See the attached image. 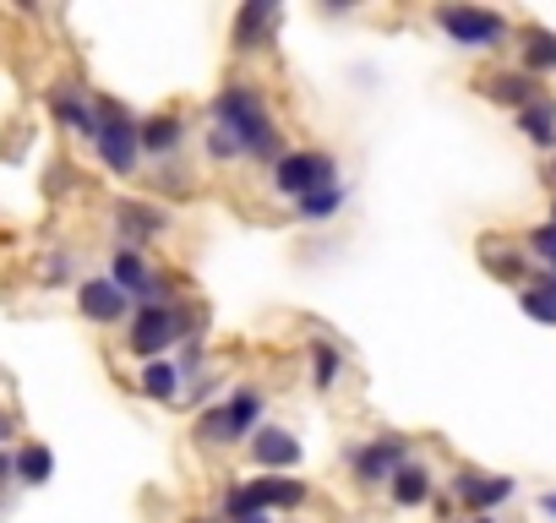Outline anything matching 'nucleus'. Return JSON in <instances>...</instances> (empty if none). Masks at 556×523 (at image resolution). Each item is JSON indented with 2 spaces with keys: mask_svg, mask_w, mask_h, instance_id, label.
<instances>
[{
  "mask_svg": "<svg viewBox=\"0 0 556 523\" xmlns=\"http://www.w3.org/2000/svg\"><path fill=\"white\" fill-rule=\"evenodd\" d=\"M207 126H218V131L240 148V158L267 164V169L290 153L285 126H278V115H273L262 82H245V77H229V82L207 99Z\"/></svg>",
  "mask_w": 556,
  "mask_h": 523,
  "instance_id": "f257e3e1",
  "label": "nucleus"
},
{
  "mask_svg": "<svg viewBox=\"0 0 556 523\" xmlns=\"http://www.w3.org/2000/svg\"><path fill=\"white\" fill-rule=\"evenodd\" d=\"M202 333V311L191 301H164V306H137L126 322V355L131 360H169V349H180L186 339Z\"/></svg>",
  "mask_w": 556,
  "mask_h": 523,
  "instance_id": "f03ea898",
  "label": "nucleus"
},
{
  "mask_svg": "<svg viewBox=\"0 0 556 523\" xmlns=\"http://www.w3.org/2000/svg\"><path fill=\"white\" fill-rule=\"evenodd\" d=\"M262 414H267V393H262V387H251V382H240V387H229V398H224V404L197 409L191 436H197V447L229 452V447H245V442L262 431Z\"/></svg>",
  "mask_w": 556,
  "mask_h": 523,
  "instance_id": "7ed1b4c3",
  "label": "nucleus"
},
{
  "mask_svg": "<svg viewBox=\"0 0 556 523\" xmlns=\"http://www.w3.org/2000/svg\"><path fill=\"white\" fill-rule=\"evenodd\" d=\"M312 501V485L295 480V474H256V480H235L218 501V523H240V518H256V512H295Z\"/></svg>",
  "mask_w": 556,
  "mask_h": 523,
  "instance_id": "20e7f679",
  "label": "nucleus"
},
{
  "mask_svg": "<svg viewBox=\"0 0 556 523\" xmlns=\"http://www.w3.org/2000/svg\"><path fill=\"white\" fill-rule=\"evenodd\" d=\"M431 23L447 34V44L475 50V55L513 44V17H502V12H491V7H464V0H447V7L431 12Z\"/></svg>",
  "mask_w": 556,
  "mask_h": 523,
  "instance_id": "39448f33",
  "label": "nucleus"
},
{
  "mask_svg": "<svg viewBox=\"0 0 556 523\" xmlns=\"http://www.w3.org/2000/svg\"><path fill=\"white\" fill-rule=\"evenodd\" d=\"M93 153H99V164H104L110 175L131 180L137 164H142V120H137L126 104L99 99V137H93Z\"/></svg>",
  "mask_w": 556,
  "mask_h": 523,
  "instance_id": "423d86ee",
  "label": "nucleus"
},
{
  "mask_svg": "<svg viewBox=\"0 0 556 523\" xmlns=\"http://www.w3.org/2000/svg\"><path fill=\"white\" fill-rule=\"evenodd\" d=\"M267 186H273V196L301 202V196H312V191H323V186H339V158H333L328 148H290L285 158L273 164Z\"/></svg>",
  "mask_w": 556,
  "mask_h": 523,
  "instance_id": "0eeeda50",
  "label": "nucleus"
},
{
  "mask_svg": "<svg viewBox=\"0 0 556 523\" xmlns=\"http://www.w3.org/2000/svg\"><path fill=\"white\" fill-rule=\"evenodd\" d=\"M409 458H415L409 436L382 431V436H371V442L350 447V474H355V485H366V490H388V485H393V474H399Z\"/></svg>",
  "mask_w": 556,
  "mask_h": 523,
  "instance_id": "6e6552de",
  "label": "nucleus"
},
{
  "mask_svg": "<svg viewBox=\"0 0 556 523\" xmlns=\"http://www.w3.org/2000/svg\"><path fill=\"white\" fill-rule=\"evenodd\" d=\"M110 279L131 295V306H164V301H175V284L159 279V268H153L142 251H131V245H115V256H110Z\"/></svg>",
  "mask_w": 556,
  "mask_h": 523,
  "instance_id": "1a4fd4ad",
  "label": "nucleus"
},
{
  "mask_svg": "<svg viewBox=\"0 0 556 523\" xmlns=\"http://www.w3.org/2000/svg\"><path fill=\"white\" fill-rule=\"evenodd\" d=\"M131 295L104 273V279H83L77 284V317L83 322H93V328H121V322H131Z\"/></svg>",
  "mask_w": 556,
  "mask_h": 523,
  "instance_id": "9d476101",
  "label": "nucleus"
},
{
  "mask_svg": "<svg viewBox=\"0 0 556 523\" xmlns=\"http://www.w3.org/2000/svg\"><path fill=\"white\" fill-rule=\"evenodd\" d=\"M453 496L469 518H491L502 501L518 496V480L513 474H480V469H458L453 474Z\"/></svg>",
  "mask_w": 556,
  "mask_h": 523,
  "instance_id": "9b49d317",
  "label": "nucleus"
},
{
  "mask_svg": "<svg viewBox=\"0 0 556 523\" xmlns=\"http://www.w3.org/2000/svg\"><path fill=\"white\" fill-rule=\"evenodd\" d=\"M245 458H251L256 474H295L301 458H306V447H301V436L285 431V425H262V431L245 442Z\"/></svg>",
  "mask_w": 556,
  "mask_h": 523,
  "instance_id": "f8f14e48",
  "label": "nucleus"
},
{
  "mask_svg": "<svg viewBox=\"0 0 556 523\" xmlns=\"http://www.w3.org/2000/svg\"><path fill=\"white\" fill-rule=\"evenodd\" d=\"M273 28H278V7L273 0H245L229 23V55H256L273 44Z\"/></svg>",
  "mask_w": 556,
  "mask_h": 523,
  "instance_id": "ddd939ff",
  "label": "nucleus"
},
{
  "mask_svg": "<svg viewBox=\"0 0 556 523\" xmlns=\"http://www.w3.org/2000/svg\"><path fill=\"white\" fill-rule=\"evenodd\" d=\"M169 207H159V202H115V234H121V245H131V251H142L148 240H159V234H169Z\"/></svg>",
  "mask_w": 556,
  "mask_h": 523,
  "instance_id": "4468645a",
  "label": "nucleus"
},
{
  "mask_svg": "<svg viewBox=\"0 0 556 523\" xmlns=\"http://www.w3.org/2000/svg\"><path fill=\"white\" fill-rule=\"evenodd\" d=\"M50 115H55L66 131H77L83 142L99 137V99H88V88H77V82L50 88Z\"/></svg>",
  "mask_w": 556,
  "mask_h": 523,
  "instance_id": "2eb2a0df",
  "label": "nucleus"
},
{
  "mask_svg": "<svg viewBox=\"0 0 556 523\" xmlns=\"http://www.w3.org/2000/svg\"><path fill=\"white\" fill-rule=\"evenodd\" d=\"M186 137H191V120H186L180 110H159V115L142 120V158L169 164V158L186 148Z\"/></svg>",
  "mask_w": 556,
  "mask_h": 523,
  "instance_id": "dca6fc26",
  "label": "nucleus"
},
{
  "mask_svg": "<svg viewBox=\"0 0 556 523\" xmlns=\"http://www.w3.org/2000/svg\"><path fill=\"white\" fill-rule=\"evenodd\" d=\"M480 93L491 99V104H502V110H529L534 99H545V88H540V77H529V72H491V77H480Z\"/></svg>",
  "mask_w": 556,
  "mask_h": 523,
  "instance_id": "f3484780",
  "label": "nucleus"
},
{
  "mask_svg": "<svg viewBox=\"0 0 556 523\" xmlns=\"http://www.w3.org/2000/svg\"><path fill=\"white\" fill-rule=\"evenodd\" d=\"M518 72H529V77H556V34L551 28H540V23H523L518 28Z\"/></svg>",
  "mask_w": 556,
  "mask_h": 523,
  "instance_id": "a211bd4d",
  "label": "nucleus"
},
{
  "mask_svg": "<svg viewBox=\"0 0 556 523\" xmlns=\"http://www.w3.org/2000/svg\"><path fill=\"white\" fill-rule=\"evenodd\" d=\"M388 496H393V507H404V512H415V507H426L431 496H437V474H431V463H420V458H409L399 474H393V485H388Z\"/></svg>",
  "mask_w": 556,
  "mask_h": 523,
  "instance_id": "6ab92c4d",
  "label": "nucleus"
},
{
  "mask_svg": "<svg viewBox=\"0 0 556 523\" xmlns=\"http://www.w3.org/2000/svg\"><path fill=\"white\" fill-rule=\"evenodd\" d=\"M513 131H523V142H534L540 153H556V99H534L529 110L513 115Z\"/></svg>",
  "mask_w": 556,
  "mask_h": 523,
  "instance_id": "aec40b11",
  "label": "nucleus"
},
{
  "mask_svg": "<svg viewBox=\"0 0 556 523\" xmlns=\"http://www.w3.org/2000/svg\"><path fill=\"white\" fill-rule=\"evenodd\" d=\"M137 393H142L148 404H180V393H186L180 366H175V360H148L142 377H137Z\"/></svg>",
  "mask_w": 556,
  "mask_h": 523,
  "instance_id": "412c9836",
  "label": "nucleus"
},
{
  "mask_svg": "<svg viewBox=\"0 0 556 523\" xmlns=\"http://www.w3.org/2000/svg\"><path fill=\"white\" fill-rule=\"evenodd\" d=\"M12 474H17V485H50L55 480V452L45 442H23L12 452Z\"/></svg>",
  "mask_w": 556,
  "mask_h": 523,
  "instance_id": "4be33fe9",
  "label": "nucleus"
},
{
  "mask_svg": "<svg viewBox=\"0 0 556 523\" xmlns=\"http://www.w3.org/2000/svg\"><path fill=\"white\" fill-rule=\"evenodd\" d=\"M344 202H350V191H344V180H339V186H323V191L301 196V202H295V218H301V224H333V218L344 213Z\"/></svg>",
  "mask_w": 556,
  "mask_h": 523,
  "instance_id": "5701e85b",
  "label": "nucleus"
},
{
  "mask_svg": "<svg viewBox=\"0 0 556 523\" xmlns=\"http://www.w3.org/2000/svg\"><path fill=\"white\" fill-rule=\"evenodd\" d=\"M518 311L529 317V322H540V328H556V284L540 273L534 284H523L518 290Z\"/></svg>",
  "mask_w": 556,
  "mask_h": 523,
  "instance_id": "b1692460",
  "label": "nucleus"
},
{
  "mask_svg": "<svg viewBox=\"0 0 556 523\" xmlns=\"http://www.w3.org/2000/svg\"><path fill=\"white\" fill-rule=\"evenodd\" d=\"M339 377H344V349L339 344H312V387L328 393Z\"/></svg>",
  "mask_w": 556,
  "mask_h": 523,
  "instance_id": "393cba45",
  "label": "nucleus"
},
{
  "mask_svg": "<svg viewBox=\"0 0 556 523\" xmlns=\"http://www.w3.org/2000/svg\"><path fill=\"white\" fill-rule=\"evenodd\" d=\"M202 153H207L213 164H240V148H235L218 126H207V131H202Z\"/></svg>",
  "mask_w": 556,
  "mask_h": 523,
  "instance_id": "a878e982",
  "label": "nucleus"
},
{
  "mask_svg": "<svg viewBox=\"0 0 556 523\" xmlns=\"http://www.w3.org/2000/svg\"><path fill=\"white\" fill-rule=\"evenodd\" d=\"M66 279H72V256L66 251L45 256V284H66Z\"/></svg>",
  "mask_w": 556,
  "mask_h": 523,
  "instance_id": "bb28decb",
  "label": "nucleus"
},
{
  "mask_svg": "<svg viewBox=\"0 0 556 523\" xmlns=\"http://www.w3.org/2000/svg\"><path fill=\"white\" fill-rule=\"evenodd\" d=\"M7 480H17V474H12V452L0 447V485H7Z\"/></svg>",
  "mask_w": 556,
  "mask_h": 523,
  "instance_id": "cd10ccee",
  "label": "nucleus"
},
{
  "mask_svg": "<svg viewBox=\"0 0 556 523\" xmlns=\"http://www.w3.org/2000/svg\"><path fill=\"white\" fill-rule=\"evenodd\" d=\"M540 512H545V518H556V490H545V496H540Z\"/></svg>",
  "mask_w": 556,
  "mask_h": 523,
  "instance_id": "c85d7f7f",
  "label": "nucleus"
},
{
  "mask_svg": "<svg viewBox=\"0 0 556 523\" xmlns=\"http://www.w3.org/2000/svg\"><path fill=\"white\" fill-rule=\"evenodd\" d=\"M12 442V414H0V447Z\"/></svg>",
  "mask_w": 556,
  "mask_h": 523,
  "instance_id": "c756f323",
  "label": "nucleus"
},
{
  "mask_svg": "<svg viewBox=\"0 0 556 523\" xmlns=\"http://www.w3.org/2000/svg\"><path fill=\"white\" fill-rule=\"evenodd\" d=\"M540 273H545V279L556 284V251H551V262H545V268H540Z\"/></svg>",
  "mask_w": 556,
  "mask_h": 523,
  "instance_id": "7c9ffc66",
  "label": "nucleus"
},
{
  "mask_svg": "<svg viewBox=\"0 0 556 523\" xmlns=\"http://www.w3.org/2000/svg\"><path fill=\"white\" fill-rule=\"evenodd\" d=\"M240 523H273V518H267V512H256V518H240Z\"/></svg>",
  "mask_w": 556,
  "mask_h": 523,
  "instance_id": "2f4dec72",
  "label": "nucleus"
},
{
  "mask_svg": "<svg viewBox=\"0 0 556 523\" xmlns=\"http://www.w3.org/2000/svg\"><path fill=\"white\" fill-rule=\"evenodd\" d=\"M545 180H551V186H556V153H551V169H545Z\"/></svg>",
  "mask_w": 556,
  "mask_h": 523,
  "instance_id": "473e14b6",
  "label": "nucleus"
},
{
  "mask_svg": "<svg viewBox=\"0 0 556 523\" xmlns=\"http://www.w3.org/2000/svg\"><path fill=\"white\" fill-rule=\"evenodd\" d=\"M458 523H496V518H458Z\"/></svg>",
  "mask_w": 556,
  "mask_h": 523,
  "instance_id": "72a5a7b5",
  "label": "nucleus"
},
{
  "mask_svg": "<svg viewBox=\"0 0 556 523\" xmlns=\"http://www.w3.org/2000/svg\"><path fill=\"white\" fill-rule=\"evenodd\" d=\"M551 224H556V202H551Z\"/></svg>",
  "mask_w": 556,
  "mask_h": 523,
  "instance_id": "f704fd0d",
  "label": "nucleus"
},
{
  "mask_svg": "<svg viewBox=\"0 0 556 523\" xmlns=\"http://www.w3.org/2000/svg\"><path fill=\"white\" fill-rule=\"evenodd\" d=\"M191 523H202V518H191Z\"/></svg>",
  "mask_w": 556,
  "mask_h": 523,
  "instance_id": "c9c22d12",
  "label": "nucleus"
}]
</instances>
